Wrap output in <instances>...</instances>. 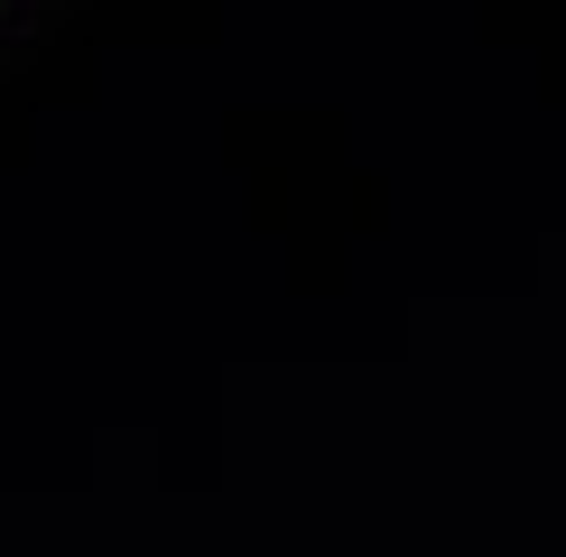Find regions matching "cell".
I'll list each match as a JSON object with an SVG mask.
<instances>
[]
</instances>
